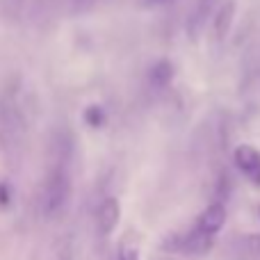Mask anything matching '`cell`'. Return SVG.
I'll return each mask as SVG.
<instances>
[{
  "label": "cell",
  "mask_w": 260,
  "mask_h": 260,
  "mask_svg": "<svg viewBox=\"0 0 260 260\" xmlns=\"http://www.w3.org/2000/svg\"><path fill=\"white\" fill-rule=\"evenodd\" d=\"M71 157H73V137L69 130H59L53 137V157L41 183L39 210L44 219H57L64 215L71 201Z\"/></svg>",
  "instance_id": "6da1fadb"
},
{
  "label": "cell",
  "mask_w": 260,
  "mask_h": 260,
  "mask_svg": "<svg viewBox=\"0 0 260 260\" xmlns=\"http://www.w3.org/2000/svg\"><path fill=\"white\" fill-rule=\"evenodd\" d=\"M27 135V117L16 91L0 94V148L5 153H18Z\"/></svg>",
  "instance_id": "7a4b0ae2"
},
{
  "label": "cell",
  "mask_w": 260,
  "mask_h": 260,
  "mask_svg": "<svg viewBox=\"0 0 260 260\" xmlns=\"http://www.w3.org/2000/svg\"><path fill=\"white\" fill-rule=\"evenodd\" d=\"M215 238L206 235L203 231H199L197 226H192L189 231L183 233H171L162 240V251L167 253H183V256H203L212 249Z\"/></svg>",
  "instance_id": "3957f363"
},
{
  "label": "cell",
  "mask_w": 260,
  "mask_h": 260,
  "mask_svg": "<svg viewBox=\"0 0 260 260\" xmlns=\"http://www.w3.org/2000/svg\"><path fill=\"white\" fill-rule=\"evenodd\" d=\"M233 162L238 171L260 187V151L251 144H238L233 151Z\"/></svg>",
  "instance_id": "277c9868"
},
{
  "label": "cell",
  "mask_w": 260,
  "mask_h": 260,
  "mask_svg": "<svg viewBox=\"0 0 260 260\" xmlns=\"http://www.w3.org/2000/svg\"><path fill=\"white\" fill-rule=\"evenodd\" d=\"M119 219H121L119 199L105 197L103 201L99 203V210H96V229H99L101 238H108V235L119 226Z\"/></svg>",
  "instance_id": "5b68a950"
},
{
  "label": "cell",
  "mask_w": 260,
  "mask_h": 260,
  "mask_svg": "<svg viewBox=\"0 0 260 260\" xmlns=\"http://www.w3.org/2000/svg\"><path fill=\"white\" fill-rule=\"evenodd\" d=\"M224 224H226V203L215 199V201L199 215V219L194 226H197L199 231H203L206 235H212V238H215V235L224 229Z\"/></svg>",
  "instance_id": "8992f818"
},
{
  "label": "cell",
  "mask_w": 260,
  "mask_h": 260,
  "mask_svg": "<svg viewBox=\"0 0 260 260\" xmlns=\"http://www.w3.org/2000/svg\"><path fill=\"white\" fill-rule=\"evenodd\" d=\"M229 258L231 260H260V235L247 233L238 235L229 242Z\"/></svg>",
  "instance_id": "52a82bcc"
},
{
  "label": "cell",
  "mask_w": 260,
  "mask_h": 260,
  "mask_svg": "<svg viewBox=\"0 0 260 260\" xmlns=\"http://www.w3.org/2000/svg\"><path fill=\"white\" fill-rule=\"evenodd\" d=\"M171 80H174V67H171V62H167V59L157 62L155 67L148 71V82H151L155 89H162V87H167Z\"/></svg>",
  "instance_id": "ba28073f"
},
{
  "label": "cell",
  "mask_w": 260,
  "mask_h": 260,
  "mask_svg": "<svg viewBox=\"0 0 260 260\" xmlns=\"http://www.w3.org/2000/svg\"><path fill=\"white\" fill-rule=\"evenodd\" d=\"M82 119H85L87 126L91 128H103L108 123V112H105L103 105L94 103V105H87L85 112H82Z\"/></svg>",
  "instance_id": "9c48e42d"
},
{
  "label": "cell",
  "mask_w": 260,
  "mask_h": 260,
  "mask_svg": "<svg viewBox=\"0 0 260 260\" xmlns=\"http://www.w3.org/2000/svg\"><path fill=\"white\" fill-rule=\"evenodd\" d=\"M12 201H14V189H12V185H9L7 180L0 178V210H7V208L12 206Z\"/></svg>",
  "instance_id": "30bf717a"
},
{
  "label": "cell",
  "mask_w": 260,
  "mask_h": 260,
  "mask_svg": "<svg viewBox=\"0 0 260 260\" xmlns=\"http://www.w3.org/2000/svg\"><path fill=\"white\" fill-rule=\"evenodd\" d=\"M114 260H139L137 247H133V244H123V242H121V247H119V253H117V258H114Z\"/></svg>",
  "instance_id": "8fae6325"
},
{
  "label": "cell",
  "mask_w": 260,
  "mask_h": 260,
  "mask_svg": "<svg viewBox=\"0 0 260 260\" xmlns=\"http://www.w3.org/2000/svg\"><path fill=\"white\" fill-rule=\"evenodd\" d=\"M229 21H231V9L226 7V12H221V16H219V23H217V32H219V37L224 35L226 30H229Z\"/></svg>",
  "instance_id": "7c38bea8"
},
{
  "label": "cell",
  "mask_w": 260,
  "mask_h": 260,
  "mask_svg": "<svg viewBox=\"0 0 260 260\" xmlns=\"http://www.w3.org/2000/svg\"><path fill=\"white\" fill-rule=\"evenodd\" d=\"M258 215H260V206H258Z\"/></svg>",
  "instance_id": "4fadbf2b"
}]
</instances>
